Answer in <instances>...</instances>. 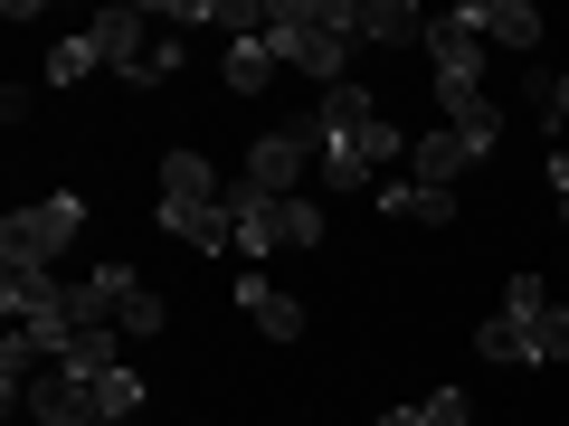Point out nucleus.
<instances>
[{
  "label": "nucleus",
  "mask_w": 569,
  "mask_h": 426,
  "mask_svg": "<svg viewBox=\"0 0 569 426\" xmlns=\"http://www.w3.org/2000/svg\"><path fill=\"white\" fill-rule=\"evenodd\" d=\"M48 304H58V275L48 265H0V313L10 323H39Z\"/></svg>",
  "instance_id": "nucleus-14"
},
{
  "label": "nucleus",
  "mask_w": 569,
  "mask_h": 426,
  "mask_svg": "<svg viewBox=\"0 0 569 426\" xmlns=\"http://www.w3.org/2000/svg\"><path fill=\"white\" fill-rule=\"evenodd\" d=\"M86 426H114V417H86Z\"/></svg>",
  "instance_id": "nucleus-29"
},
{
  "label": "nucleus",
  "mask_w": 569,
  "mask_h": 426,
  "mask_svg": "<svg viewBox=\"0 0 569 426\" xmlns=\"http://www.w3.org/2000/svg\"><path fill=\"white\" fill-rule=\"evenodd\" d=\"M437 104H447V133L466 142L475 162H485L493 142H503V114H493V104H485V85H437Z\"/></svg>",
  "instance_id": "nucleus-7"
},
{
  "label": "nucleus",
  "mask_w": 569,
  "mask_h": 426,
  "mask_svg": "<svg viewBox=\"0 0 569 426\" xmlns=\"http://www.w3.org/2000/svg\"><path fill=\"white\" fill-rule=\"evenodd\" d=\"M351 39L361 48H399V39H427V20L408 0H351Z\"/></svg>",
  "instance_id": "nucleus-12"
},
{
  "label": "nucleus",
  "mask_w": 569,
  "mask_h": 426,
  "mask_svg": "<svg viewBox=\"0 0 569 426\" xmlns=\"http://www.w3.org/2000/svg\"><path fill=\"white\" fill-rule=\"evenodd\" d=\"M342 142H361V162H370V171H389V162L408 152V133H399L389 114H380V123H361V133H342Z\"/></svg>",
  "instance_id": "nucleus-22"
},
{
  "label": "nucleus",
  "mask_w": 569,
  "mask_h": 426,
  "mask_svg": "<svg viewBox=\"0 0 569 426\" xmlns=\"http://www.w3.org/2000/svg\"><path fill=\"white\" fill-rule=\"evenodd\" d=\"M219 200H228V181L200 162V152H171L162 162V209H219Z\"/></svg>",
  "instance_id": "nucleus-11"
},
{
  "label": "nucleus",
  "mask_w": 569,
  "mask_h": 426,
  "mask_svg": "<svg viewBox=\"0 0 569 426\" xmlns=\"http://www.w3.org/2000/svg\"><path fill=\"white\" fill-rule=\"evenodd\" d=\"M427 67H437V85H475V77H485V39L466 29V10L427 20Z\"/></svg>",
  "instance_id": "nucleus-5"
},
{
  "label": "nucleus",
  "mask_w": 569,
  "mask_h": 426,
  "mask_svg": "<svg viewBox=\"0 0 569 426\" xmlns=\"http://www.w3.org/2000/svg\"><path fill=\"white\" fill-rule=\"evenodd\" d=\"M466 29L493 39V48H531L541 39V10H531V0H466Z\"/></svg>",
  "instance_id": "nucleus-10"
},
{
  "label": "nucleus",
  "mask_w": 569,
  "mask_h": 426,
  "mask_svg": "<svg viewBox=\"0 0 569 426\" xmlns=\"http://www.w3.org/2000/svg\"><path fill=\"white\" fill-rule=\"evenodd\" d=\"M152 39H162V20H152V10H96V48H104V67H114V77H133V67L152 58Z\"/></svg>",
  "instance_id": "nucleus-6"
},
{
  "label": "nucleus",
  "mask_w": 569,
  "mask_h": 426,
  "mask_svg": "<svg viewBox=\"0 0 569 426\" xmlns=\"http://www.w3.org/2000/svg\"><path fill=\"white\" fill-rule=\"evenodd\" d=\"M228 219H238L247 256H276V246H323V209L313 200H266V190L228 181Z\"/></svg>",
  "instance_id": "nucleus-2"
},
{
  "label": "nucleus",
  "mask_w": 569,
  "mask_h": 426,
  "mask_svg": "<svg viewBox=\"0 0 569 426\" xmlns=\"http://www.w3.org/2000/svg\"><path fill=\"white\" fill-rule=\"evenodd\" d=\"M162 77H181V39H152V58L133 67V85H162Z\"/></svg>",
  "instance_id": "nucleus-25"
},
{
  "label": "nucleus",
  "mask_w": 569,
  "mask_h": 426,
  "mask_svg": "<svg viewBox=\"0 0 569 426\" xmlns=\"http://www.w3.org/2000/svg\"><path fill=\"white\" fill-rule=\"evenodd\" d=\"M171 313H162V294H152V284H142L133 304H123V342H152V332H162Z\"/></svg>",
  "instance_id": "nucleus-24"
},
{
  "label": "nucleus",
  "mask_w": 569,
  "mask_h": 426,
  "mask_svg": "<svg viewBox=\"0 0 569 426\" xmlns=\"http://www.w3.org/2000/svg\"><path fill=\"white\" fill-rule=\"evenodd\" d=\"M162 227L181 246H209V256H219V246H238V219H228V200L219 209H162Z\"/></svg>",
  "instance_id": "nucleus-16"
},
{
  "label": "nucleus",
  "mask_w": 569,
  "mask_h": 426,
  "mask_svg": "<svg viewBox=\"0 0 569 426\" xmlns=\"http://www.w3.org/2000/svg\"><path fill=\"white\" fill-rule=\"evenodd\" d=\"M238 313L266 332V342H295V332H305V304H295L284 284H266V275H238Z\"/></svg>",
  "instance_id": "nucleus-8"
},
{
  "label": "nucleus",
  "mask_w": 569,
  "mask_h": 426,
  "mask_svg": "<svg viewBox=\"0 0 569 426\" xmlns=\"http://www.w3.org/2000/svg\"><path fill=\"white\" fill-rule=\"evenodd\" d=\"M560 227H569V190H560Z\"/></svg>",
  "instance_id": "nucleus-28"
},
{
  "label": "nucleus",
  "mask_w": 569,
  "mask_h": 426,
  "mask_svg": "<svg viewBox=\"0 0 569 426\" xmlns=\"http://www.w3.org/2000/svg\"><path fill=\"white\" fill-rule=\"evenodd\" d=\"M370 162H361V142H323V190H361Z\"/></svg>",
  "instance_id": "nucleus-23"
},
{
  "label": "nucleus",
  "mask_w": 569,
  "mask_h": 426,
  "mask_svg": "<svg viewBox=\"0 0 569 426\" xmlns=\"http://www.w3.org/2000/svg\"><path fill=\"white\" fill-rule=\"evenodd\" d=\"M96 67H104L96 29H77V39H58V48H48V85H77V77H96Z\"/></svg>",
  "instance_id": "nucleus-19"
},
{
  "label": "nucleus",
  "mask_w": 569,
  "mask_h": 426,
  "mask_svg": "<svg viewBox=\"0 0 569 426\" xmlns=\"http://www.w3.org/2000/svg\"><path fill=\"white\" fill-rule=\"evenodd\" d=\"M380 209H389V219H408V227H447V219H456V190H427V181H389V190H380Z\"/></svg>",
  "instance_id": "nucleus-15"
},
{
  "label": "nucleus",
  "mask_w": 569,
  "mask_h": 426,
  "mask_svg": "<svg viewBox=\"0 0 569 426\" xmlns=\"http://www.w3.org/2000/svg\"><path fill=\"white\" fill-rule=\"evenodd\" d=\"M266 48L276 67H305L313 85H342L351 67V0H266Z\"/></svg>",
  "instance_id": "nucleus-1"
},
{
  "label": "nucleus",
  "mask_w": 569,
  "mask_h": 426,
  "mask_svg": "<svg viewBox=\"0 0 569 426\" xmlns=\"http://www.w3.org/2000/svg\"><path fill=\"white\" fill-rule=\"evenodd\" d=\"M77 227H86V209L67 200H29V209H10V219H0V256L10 265H48V256H67V246H77Z\"/></svg>",
  "instance_id": "nucleus-3"
},
{
  "label": "nucleus",
  "mask_w": 569,
  "mask_h": 426,
  "mask_svg": "<svg viewBox=\"0 0 569 426\" xmlns=\"http://www.w3.org/2000/svg\"><path fill=\"white\" fill-rule=\"evenodd\" d=\"M114 351H123V323H86L77 342H67V361H58V369H77V379H104V369H123Z\"/></svg>",
  "instance_id": "nucleus-17"
},
{
  "label": "nucleus",
  "mask_w": 569,
  "mask_h": 426,
  "mask_svg": "<svg viewBox=\"0 0 569 426\" xmlns=\"http://www.w3.org/2000/svg\"><path fill=\"white\" fill-rule=\"evenodd\" d=\"M380 426H475V398L466 388H437V398H418V407H380Z\"/></svg>",
  "instance_id": "nucleus-18"
},
{
  "label": "nucleus",
  "mask_w": 569,
  "mask_h": 426,
  "mask_svg": "<svg viewBox=\"0 0 569 426\" xmlns=\"http://www.w3.org/2000/svg\"><path fill=\"white\" fill-rule=\"evenodd\" d=\"M266 77H276V48L266 39H228V85H238V95H266Z\"/></svg>",
  "instance_id": "nucleus-20"
},
{
  "label": "nucleus",
  "mask_w": 569,
  "mask_h": 426,
  "mask_svg": "<svg viewBox=\"0 0 569 426\" xmlns=\"http://www.w3.org/2000/svg\"><path fill=\"white\" fill-rule=\"evenodd\" d=\"M531 104H541L550 123H569V67H560V77H541V95H531Z\"/></svg>",
  "instance_id": "nucleus-27"
},
{
  "label": "nucleus",
  "mask_w": 569,
  "mask_h": 426,
  "mask_svg": "<svg viewBox=\"0 0 569 426\" xmlns=\"http://www.w3.org/2000/svg\"><path fill=\"white\" fill-rule=\"evenodd\" d=\"M550 361H569V304L541 323V369H550Z\"/></svg>",
  "instance_id": "nucleus-26"
},
{
  "label": "nucleus",
  "mask_w": 569,
  "mask_h": 426,
  "mask_svg": "<svg viewBox=\"0 0 569 426\" xmlns=\"http://www.w3.org/2000/svg\"><path fill=\"white\" fill-rule=\"evenodd\" d=\"M305 162H313V142H305V123L284 114L276 133H257V152H247V190H266V200H295Z\"/></svg>",
  "instance_id": "nucleus-4"
},
{
  "label": "nucleus",
  "mask_w": 569,
  "mask_h": 426,
  "mask_svg": "<svg viewBox=\"0 0 569 426\" xmlns=\"http://www.w3.org/2000/svg\"><path fill=\"white\" fill-rule=\"evenodd\" d=\"M408 171H418L427 190H456V181L475 171V152H466L456 133H418V142H408Z\"/></svg>",
  "instance_id": "nucleus-13"
},
{
  "label": "nucleus",
  "mask_w": 569,
  "mask_h": 426,
  "mask_svg": "<svg viewBox=\"0 0 569 426\" xmlns=\"http://www.w3.org/2000/svg\"><path fill=\"white\" fill-rule=\"evenodd\" d=\"M86 398H96V417H133V407H142V379H133V369H104V379H86Z\"/></svg>",
  "instance_id": "nucleus-21"
},
{
  "label": "nucleus",
  "mask_w": 569,
  "mask_h": 426,
  "mask_svg": "<svg viewBox=\"0 0 569 426\" xmlns=\"http://www.w3.org/2000/svg\"><path fill=\"white\" fill-rule=\"evenodd\" d=\"M560 313V304H550ZM475 351L503 369H541V323H522V313H493V323H475Z\"/></svg>",
  "instance_id": "nucleus-9"
}]
</instances>
